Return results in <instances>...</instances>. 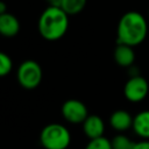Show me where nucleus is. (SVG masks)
Masks as SVG:
<instances>
[{
    "label": "nucleus",
    "mask_w": 149,
    "mask_h": 149,
    "mask_svg": "<svg viewBox=\"0 0 149 149\" xmlns=\"http://www.w3.org/2000/svg\"><path fill=\"white\" fill-rule=\"evenodd\" d=\"M114 61L121 68H132L135 62V52L133 47L118 43L114 49Z\"/></svg>",
    "instance_id": "1a4fd4ad"
},
{
    "label": "nucleus",
    "mask_w": 149,
    "mask_h": 149,
    "mask_svg": "<svg viewBox=\"0 0 149 149\" xmlns=\"http://www.w3.org/2000/svg\"><path fill=\"white\" fill-rule=\"evenodd\" d=\"M61 112H62L63 118L68 122L74 123V125L83 123L88 116L87 107L85 106L83 101L77 100V99H69L64 101L62 105Z\"/></svg>",
    "instance_id": "423d86ee"
},
{
    "label": "nucleus",
    "mask_w": 149,
    "mask_h": 149,
    "mask_svg": "<svg viewBox=\"0 0 149 149\" xmlns=\"http://www.w3.org/2000/svg\"><path fill=\"white\" fill-rule=\"evenodd\" d=\"M42 74L43 73L41 65L33 59H27L22 62L16 71L17 81L26 90L36 88L41 84Z\"/></svg>",
    "instance_id": "20e7f679"
},
{
    "label": "nucleus",
    "mask_w": 149,
    "mask_h": 149,
    "mask_svg": "<svg viewBox=\"0 0 149 149\" xmlns=\"http://www.w3.org/2000/svg\"><path fill=\"white\" fill-rule=\"evenodd\" d=\"M133 149H149V140H142V141L135 142Z\"/></svg>",
    "instance_id": "dca6fc26"
},
{
    "label": "nucleus",
    "mask_w": 149,
    "mask_h": 149,
    "mask_svg": "<svg viewBox=\"0 0 149 149\" xmlns=\"http://www.w3.org/2000/svg\"><path fill=\"white\" fill-rule=\"evenodd\" d=\"M111 143L113 149H133L135 144V142H133L127 135L122 133H119L118 135H115L111 140Z\"/></svg>",
    "instance_id": "ddd939ff"
},
{
    "label": "nucleus",
    "mask_w": 149,
    "mask_h": 149,
    "mask_svg": "<svg viewBox=\"0 0 149 149\" xmlns=\"http://www.w3.org/2000/svg\"><path fill=\"white\" fill-rule=\"evenodd\" d=\"M133 121L134 116L126 109H116L109 116V125L118 133H123L129 128H133Z\"/></svg>",
    "instance_id": "0eeeda50"
},
{
    "label": "nucleus",
    "mask_w": 149,
    "mask_h": 149,
    "mask_svg": "<svg viewBox=\"0 0 149 149\" xmlns=\"http://www.w3.org/2000/svg\"><path fill=\"white\" fill-rule=\"evenodd\" d=\"M134 133L143 140H149V109L141 111L134 116Z\"/></svg>",
    "instance_id": "9b49d317"
},
{
    "label": "nucleus",
    "mask_w": 149,
    "mask_h": 149,
    "mask_svg": "<svg viewBox=\"0 0 149 149\" xmlns=\"http://www.w3.org/2000/svg\"><path fill=\"white\" fill-rule=\"evenodd\" d=\"M50 3V6H59L61 3V0H45Z\"/></svg>",
    "instance_id": "f3484780"
},
{
    "label": "nucleus",
    "mask_w": 149,
    "mask_h": 149,
    "mask_svg": "<svg viewBox=\"0 0 149 149\" xmlns=\"http://www.w3.org/2000/svg\"><path fill=\"white\" fill-rule=\"evenodd\" d=\"M40 142L44 149H66L71 142V134L61 123H49L41 130Z\"/></svg>",
    "instance_id": "7ed1b4c3"
},
{
    "label": "nucleus",
    "mask_w": 149,
    "mask_h": 149,
    "mask_svg": "<svg viewBox=\"0 0 149 149\" xmlns=\"http://www.w3.org/2000/svg\"><path fill=\"white\" fill-rule=\"evenodd\" d=\"M37 28L44 40L57 41L68 31L69 15L59 6H49L40 15Z\"/></svg>",
    "instance_id": "f03ea898"
},
{
    "label": "nucleus",
    "mask_w": 149,
    "mask_h": 149,
    "mask_svg": "<svg viewBox=\"0 0 149 149\" xmlns=\"http://www.w3.org/2000/svg\"><path fill=\"white\" fill-rule=\"evenodd\" d=\"M148 34V23L146 17L136 12L130 10L125 13L116 27V42L135 47L141 44Z\"/></svg>",
    "instance_id": "f257e3e1"
},
{
    "label": "nucleus",
    "mask_w": 149,
    "mask_h": 149,
    "mask_svg": "<svg viewBox=\"0 0 149 149\" xmlns=\"http://www.w3.org/2000/svg\"><path fill=\"white\" fill-rule=\"evenodd\" d=\"M6 12V3L5 2H0V14H5Z\"/></svg>",
    "instance_id": "a211bd4d"
},
{
    "label": "nucleus",
    "mask_w": 149,
    "mask_h": 149,
    "mask_svg": "<svg viewBox=\"0 0 149 149\" xmlns=\"http://www.w3.org/2000/svg\"><path fill=\"white\" fill-rule=\"evenodd\" d=\"M149 92V84L147 79L140 74L130 76L123 87V94L130 102H140L146 99Z\"/></svg>",
    "instance_id": "39448f33"
},
{
    "label": "nucleus",
    "mask_w": 149,
    "mask_h": 149,
    "mask_svg": "<svg viewBox=\"0 0 149 149\" xmlns=\"http://www.w3.org/2000/svg\"><path fill=\"white\" fill-rule=\"evenodd\" d=\"M83 132L90 140H94L98 137L104 136L105 132V123L99 115H88L86 120L81 123Z\"/></svg>",
    "instance_id": "6e6552de"
},
{
    "label": "nucleus",
    "mask_w": 149,
    "mask_h": 149,
    "mask_svg": "<svg viewBox=\"0 0 149 149\" xmlns=\"http://www.w3.org/2000/svg\"><path fill=\"white\" fill-rule=\"evenodd\" d=\"M87 0H61L59 7L70 16L79 14L86 6Z\"/></svg>",
    "instance_id": "f8f14e48"
},
{
    "label": "nucleus",
    "mask_w": 149,
    "mask_h": 149,
    "mask_svg": "<svg viewBox=\"0 0 149 149\" xmlns=\"http://www.w3.org/2000/svg\"><path fill=\"white\" fill-rule=\"evenodd\" d=\"M85 149H113V148H112L111 140H108L105 136H101L94 140H90Z\"/></svg>",
    "instance_id": "4468645a"
},
{
    "label": "nucleus",
    "mask_w": 149,
    "mask_h": 149,
    "mask_svg": "<svg viewBox=\"0 0 149 149\" xmlns=\"http://www.w3.org/2000/svg\"><path fill=\"white\" fill-rule=\"evenodd\" d=\"M20 31V21L19 19L10 14L5 13L0 14V34L5 37H14Z\"/></svg>",
    "instance_id": "9d476101"
},
{
    "label": "nucleus",
    "mask_w": 149,
    "mask_h": 149,
    "mask_svg": "<svg viewBox=\"0 0 149 149\" xmlns=\"http://www.w3.org/2000/svg\"><path fill=\"white\" fill-rule=\"evenodd\" d=\"M148 14H149V10H148Z\"/></svg>",
    "instance_id": "6ab92c4d"
},
{
    "label": "nucleus",
    "mask_w": 149,
    "mask_h": 149,
    "mask_svg": "<svg viewBox=\"0 0 149 149\" xmlns=\"http://www.w3.org/2000/svg\"><path fill=\"white\" fill-rule=\"evenodd\" d=\"M13 69V61L9 55L5 52H0V76H7Z\"/></svg>",
    "instance_id": "2eb2a0df"
}]
</instances>
